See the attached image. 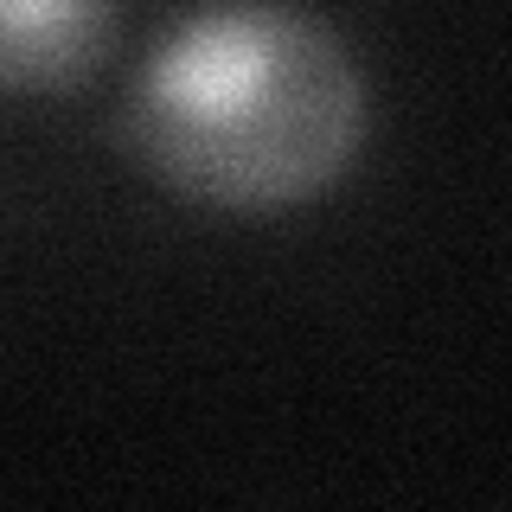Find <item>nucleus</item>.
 <instances>
[{"instance_id": "nucleus-1", "label": "nucleus", "mask_w": 512, "mask_h": 512, "mask_svg": "<svg viewBox=\"0 0 512 512\" xmlns=\"http://www.w3.org/2000/svg\"><path fill=\"white\" fill-rule=\"evenodd\" d=\"M372 84L295 0H212L135 71L122 141L167 192L212 212H288L359 160Z\"/></svg>"}, {"instance_id": "nucleus-2", "label": "nucleus", "mask_w": 512, "mask_h": 512, "mask_svg": "<svg viewBox=\"0 0 512 512\" xmlns=\"http://www.w3.org/2000/svg\"><path fill=\"white\" fill-rule=\"evenodd\" d=\"M116 45V0H0V90H77Z\"/></svg>"}]
</instances>
